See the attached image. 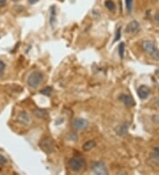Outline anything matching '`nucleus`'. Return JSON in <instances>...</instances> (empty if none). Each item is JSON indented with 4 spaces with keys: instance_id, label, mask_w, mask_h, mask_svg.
<instances>
[{
    "instance_id": "22",
    "label": "nucleus",
    "mask_w": 159,
    "mask_h": 175,
    "mask_svg": "<svg viewBox=\"0 0 159 175\" xmlns=\"http://www.w3.org/2000/svg\"><path fill=\"white\" fill-rule=\"evenodd\" d=\"M7 0H0V8H3L6 6Z\"/></svg>"
},
{
    "instance_id": "15",
    "label": "nucleus",
    "mask_w": 159,
    "mask_h": 175,
    "mask_svg": "<svg viewBox=\"0 0 159 175\" xmlns=\"http://www.w3.org/2000/svg\"><path fill=\"white\" fill-rule=\"evenodd\" d=\"M105 6L110 12H114L116 10V6H115L114 2L111 1V0H106V1H105Z\"/></svg>"
},
{
    "instance_id": "1",
    "label": "nucleus",
    "mask_w": 159,
    "mask_h": 175,
    "mask_svg": "<svg viewBox=\"0 0 159 175\" xmlns=\"http://www.w3.org/2000/svg\"><path fill=\"white\" fill-rule=\"evenodd\" d=\"M141 48L151 58H153L155 59H159V51H158L156 46L152 42H150V41H143L141 43Z\"/></svg>"
},
{
    "instance_id": "8",
    "label": "nucleus",
    "mask_w": 159,
    "mask_h": 175,
    "mask_svg": "<svg viewBox=\"0 0 159 175\" xmlns=\"http://www.w3.org/2000/svg\"><path fill=\"white\" fill-rule=\"evenodd\" d=\"M137 94H138V96L140 98V99H146L149 94H150V89L148 87H147L146 85H141L137 89Z\"/></svg>"
},
{
    "instance_id": "7",
    "label": "nucleus",
    "mask_w": 159,
    "mask_h": 175,
    "mask_svg": "<svg viewBox=\"0 0 159 175\" xmlns=\"http://www.w3.org/2000/svg\"><path fill=\"white\" fill-rule=\"evenodd\" d=\"M119 100L125 105L128 107H132L135 105V101L134 99L130 96V95H125V94H121L119 96Z\"/></svg>"
},
{
    "instance_id": "23",
    "label": "nucleus",
    "mask_w": 159,
    "mask_h": 175,
    "mask_svg": "<svg viewBox=\"0 0 159 175\" xmlns=\"http://www.w3.org/2000/svg\"><path fill=\"white\" fill-rule=\"evenodd\" d=\"M6 163V158L3 156H0V164H4Z\"/></svg>"
},
{
    "instance_id": "17",
    "label": "nucleus",
    "mask_w": 159,
    "mask_h": 175,
    "mask_svg": "<svg viewBox=\"0 0 159 175\" xmlns=\"http://www.w3.org/2000/svg\"><path fill=\"white\" fill-rule=\"evenodd\" d=\"M118 54L121 59L124 58V54H125V44L124 43H121L118 46Z\"/></svg>"
},
{
    "instance_id": "18",
    "label": "nucleus",
    "mask_w": 159,
    "mask_h": 175,
    "mask_svg": "<svg viewBox=\"0 0 159 175\" xmlns=\"http://www.w3.org/2000/svg\"><path fill=\"white\" fill-rule=\"evenodd\" d=\"M5 70H6V64L2 60H0V77H2L4 75Z\"/></svg>"
},
{
    "instance_id": "13",
    "label": "nucleus",
    "mask_w": 159,
    "mask_h": 175,
    "mask_svg": "<svg viewBox=\"0 0 159 175\" xmlns=\"http://www.w3.org/2000/svg\"><path fill=\"white\" fill-rule=\"evenodd\" d=\"M34 114L39 118V119H45L48 117V112L46 111V110H43V109H36L34 110Z\"/></svg>"
},
{
    "instance_id": "14",
    "label": "nucleus",
    "mask_w": 159,
    "mask_h": 175,
    "mask_svg": "<svg viewBox=\"0 0 159 175\" xmlns=\"http://www.w3.org/2000/svg\"><path fill=\"white\" fill-rule=\"evenodd\" d=\"M95 146H96V141H93V140H90V141H86V142L83 144L82 149H83V150H85V151H88V150H91L93 148H95Z\"/></svg>"
},
{
    "instance_id": "10",
    "label": "nucleus",
    "mask_w": 159,
    "mask_h": 175,
    "mask_svg": "<svg viewBox=\"0 0 159 175\" xmlns=\"http://www.w3.org/2000/svg\"><path fill=\"white\" fill-rule=\"evenodd\" d=\"M139 29H140V24L136 21H133L127 25V27L125 29V32L129 33V34H133V33L138 32Z\"/></svg>"
},
{
    "instance_id": "11",
    "label": "nucleus",
    "mask_w": 159,
    "mask_h": 175,
    "mask_svg": "<svg viewBox=\"0 0 159 175\" xmlns=\"http://www.w3.org/2000/svg\"><path fill=\"white\" fill-rule=\"evenodd\" d=\"M150 160L154 163L159 164V147L154 148L153 151L150 153Z\"/></svg>"
},
{
    "instance_id": "12",
    "label": "nucleus",
    "mask_w": 159,
    "mask_h": 175,
    "mask_svg": "<svg viewBox=\"0 0 159 175\" xmlns=\"http://www.w3.org/2000/svg\"><path fill=\"white\" fill-rule=\"evenodd\" d=\"M56 22V8L55 6H51L50 8V24L53 28Z\"/></svg>"
},
{
    "instance_id": "3",
    "label": "nucleus",
    "mask_w": 159,
    "mask_h": 175,
    "mask_svg": "<svg viewBox=\"0 0 159 175\" xmlns=\"http://www.w3.org/2000/svg\"><path fill=\"white\" fill-rule=\"evenodd\" d=\"M42 81H43V74L38 71H35L29 74L27 82L29 87L35 89V88H37L41 84Z\"/></svg>"
},
{
    "instance_id": "2",
    "label": "nucleus",
    "mask_w": 159,
    "mask_h": 175,
    "mask_svg": "<svg viewBox=\"0 0 159 175\" xmlns=\"http://www.w3.org/2000/svg\"><path fill=\"white\" fill-rule=\"evenodd\" d=\"M68 165H69V168L73 171L79 172V171H81V170L84 169L86 164H85V161H84L83 158L79 157V156H74V157H72V158L69 159Z\"/></svg>"
},
{
    "instance_id": "16",
    "label": "nucleus",
    "mask_w": 159,
    "mask_h": 175,
    "mask_svg": "<svg viewBox=\"0 0 159 175\" xmlns=\"http://www.w3.org/2000/svg\"><path fill=\"white\" fill-rule=\"evenodd\" d=\"M52 88L51 87H46V88H43V89L40 90V93L44 95V96H50L51 94L52 93Z\"/></svg>"
},
{
    "instance_id": "4",
    "label": "nucleus",
    "mask_w": 159,
    "mask_h": 175,
    "mask_svg": "<svg viewBox=\"0 0 159 175\" xmlns=\"http://www.w3.org/2000/svg\"><path fill=\"white\" fill-rule=\"evenodd\" d=\"M40 148L46 154H51L54 151V142L51 138H44L39 143Z\"/></svg>"
},
{
    "instance_id": "9",
    "label": "nucleus",
    "mask_w": 159,
    "mask_h": 175,
    "mask_svg": "<svg viewBox=\"0 0 159 175\" xmlns=\"http://www.w3.org/2000/svg\"><path fill=\"white\" fill-rule=\"evenodd\" d=\"M17 120L23 124V125H29V122H30V116L28 112L26 111H21L18 114V117H17Z\"/></svg>"
},
{
    "instance_id": "21",
    "label": "nucleus",
    "mask_w": 159,
    "mask_h": 175,
    "mask_svg": "<svg viewBox=\"0 0 159 175\" xmlns=\"http://www.w3.org/2000/svg\"><path fill=\"white\" fill-rule=\"evenodd\" d=\"M126 131H127V127H125V125H123V126L119 128V130H118V134H121V133H122V132L125 134V133H126Z\"/></svg>"
},
{
    "instance_id": "5",
    "label": "nucleus",
    "mask_w": 159,
    "mask_h": 175,
    "mask_svg": "<svg viewBox=\"0 0 159 175\" xmlns=\"http://www.w3.org/2000/svg\"><path fill=\"white\" fill-rule=\"evenodd\" d=\"M92 171L95 174H99V175H107L108 171L107 168L104 164L103 162L102 161H96L92 164Z\"/></svg>"
},
{
    "instance_id": "25",
    "label": "nucleus",
    "mask_w": 159,
    "mask_h": 175,
    "mask_svg": "<svg viewBox=\"0 0 159 175\" xmlns=\"http://www.w3.org/2000/svg\"><path fill=\"white\" fill-rule=\"evenodd\" d=\"M13 1H18V0H13Z\"/></svg>"
},
{
    "instance_id": "19",
    "label": "nucleus",
    "mask_w": 159,
    "mask_h": 175,
    "mask_svg": "<svg viewBox=\"0 0 159 175\" xmlns=\"http://www.w3.org/2000/svg\"><path fill=\"white\" fill-rule=\"evenodd\" d=\"M125 6L128 12H131L132 8H133V0H125Z\"/></svg>"
},
{
    "instance_id": "24",
    "label": "nucleus",
    "mask_w": 159,
    "mask_h": 175,
    "mask_svg": "<svg viewBox=\"0 0 159 175\" xmlns=\"http://www.w3.org/2000/svg\"><path fill=\"white\" fill-rule=\"evenodd\" d=\"M28 2H29L30 5H34V4H36V3L38 2V0H28Z\"/></svg>"
},
{
    "instance_id": "20",
    "label": "nucleus",
    "mask_w": 159,
    "mask_h": 175,
    "mask_svg": "<svg viewBox=\"0 0 159 175\" xmlns=\"http://www.w3.org/2000/svg\"><path fill=\"white\" fill-rule=\"evenodd\" d=\"M120 36H121V28H118L117 32H116V36L114 38V42H117L118 40H119Z\"/></svg>"
},
{
    "instance_id": "6",
    "label": "nucleus",
    "mask_w": 159,
    "mask_h": 175,
    "mask_svg": "<svg viewBox=\"0 0 159 175\" xmlns=\"http://www.w3.org/2000/svg\"><path fill=\"white\" fill-rule=\"evenodd\" d=\"M88 126V121L86 119L83 118H77L73 121V127L75 130L82 131L87 129Z\"/></svg>"
}]
</instances>
